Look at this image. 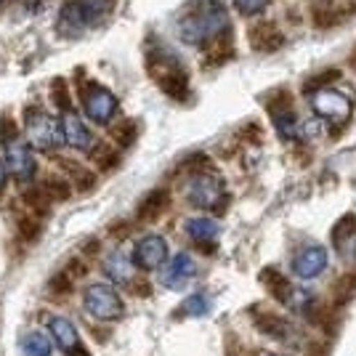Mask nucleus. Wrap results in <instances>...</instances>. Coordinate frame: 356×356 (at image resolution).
Instances as JSON below:
<instances>
[{
    "label": "nucleus",
    "instance_id": "obj_1",
    "mask_svg": "<svg viewBox=\"0 0 356 356\" xmlns=\"http://www.w3.org/2000/svg\"><path fill=\"white\" fill-rule=\"evenodd\" d=\"M226 27V11L218 0H197L178 19V35L189 45H200L221 35Z\"/></svg>",
    "mask_w": 356,
    "mask_h": 356
},
{
    "label": "nucleus",
    "instance_id": "obj_2",
    "mask_svg": "<svg viewBox=\"0 0 356 356\" xmlns=\"http://www.w3.org/2000/svg\"><path fill=\"white\" fill-rule=\"evenodd\" d=\"M149 72L157 80V86L170 96V99H186L189 93V80L186 72L178 67L176 59L170 56H157V59H149Z\"/></svg>",
    "mask_w": 356,
    "mask_h": 356
},
{
    "label": "nucleus",
    "instance_id": "obj_3",
    "mask_svg": "<svg viewBox=\"0 0 356 356\" xmlns=\"http://www.w3.org/2000/svg\"><path fill=\"white\" fill-rule=\"evenodd\" d=\"M83 106L93 122L106 125L118 112V99L106 88H102L99 83H88V86H83Z\"/></svg>",
    "mask_w": 356,
    "mask_h": 356
},
{
    "label": "nucleus",
    "instance_id": "obj_4",
    "mask_svg": "<svg viewBox=\"0 0 356 356\" xmlns=\"http://www.w3.org/2000/svg\"><path fill=\"white\" fill-rule=\"evenodd\" d=\"M86 309L99 319H118L122 316V300L106 284H90L86 290Z\"/></svg>",
    "mask_w": 356,
    "mask_h": 356
},
{
    "label": "nucleus",
    "instance_id": "obj_5",
    "mask_svg": "<svg viewBox=\"0 0 356 356\" xmlns=\"http://www.w3.org/2000/svg\"><path fill=\"white\" fill-rule=\"evenodd\" d=\"M27 134L30 141L38 149H54L61 141V128L54 118H48L43 112H27Z\"/></svg>",
    "mask_w": 356,
    "mask_h": 356
},
{
    "label": "nucleus",
    "instance_id": "obj_6",
    "mask_svg": "<svg viewBox=\"0 0 356 356\" xmlns=\"http://www.w3.org/2000/svg\"><path fill=\"white\" fill-rule=\"evenodd\" d=\"M312 104L330 122H343L351 115V102L338 90H316L312 96Z\"/></svg>",
    "mask_w": 356,
    "mask_h": 356
},
{
    "label": "nucleus",
    "instance_id": "obj_7",
    "mask_svg": "<svg viewBox=\"0 0 356 356\" xmlns=\"http://www.w3.org/2000/svg\"><path fill=\"white\" fill-rule=\"evenodd\" d=\"M223 184L216 176H194L189 186V200L197 208H216L221 200Z\"/></svg>",
    "mask_w": 356,
    "mask_h": 356
},
{
    "label": "nucleus",
    "instance_id": "obj_8",
    "mask_svg": "<svg viewBox=\"0 0 356 356\" xmlns=\"http://www.w3.org/2000/svg\"><path fill=\"white\" fill-rule=\"evenodd\" d=\"M250 45L258 54H274L284 45V35L274 22H261L250 30Z\"/></svg>",
    "mask_w": 356,
    "mask_h": 356
},
{
    "label": "nucleus",
    "instance_id": "obj_9",
    "mask_svg": "<svg viewBox=\"0 0 356 356\" xmlns=\"http://www.w3.org/2000/svg\"><path fill=\"white\" fill-rule=\"evenodd\" d=\"M327 266V250L325 248H306V250H300L296 255V261H293V268H296V274L300 280H314V277H319Z\"/></svg>",
    "mask_w": 356,
    "mask_h": 356
},
{
    "label": "nucleus",
    "instance_id": "obj_10",
    "mask_svg": "<svg viewBox=\"0 0 356 356\" xmlns=\"http://www.w3.org/2000/svg\"><path fill=\"white\" fill-rule=\"evenodd\" d=\"M168 258V245L163 237H144L136 245L134 261L141 268H157Z\"/></svg>",
    "mask_w": 356,
    "mask_h": 356
},
{
    "label": "nucleus",
    "instance_id": "obj_11",
    "mask_svg": "<svg viewBox=\"0 0 356 356\" xmlns=\"http://www.w3.org/2000/svg\"><path fill=\"white\" fill-rule=\"evenodd\" d=\"M61 138L74 149H90L93 144V136L86 128V122L72 112H67V118L61 120Z\"/></svg>",
    "mask_w": 356,
    "mask_h": 356
},
{
    "label": "nucleus",
    "instance_id": "obj_12",
    "mask_svg": "<svg viewBox=\"0 0 356 356\" xmlns=\"http://www.w3.org/2000/svg\"><path fill=\"white\" fill-rule=\"evenodd\" d=\"M8 168L16 178H32L35 173V157L30 154V149L24 144H16L11 141L8 144Z\"/></svg>",
    "mask_w": 356,
    "mask_h": 356
},
{
    "label": "nucleus",
    "instance_id": "obj_13",
    "mask_svg": "<svg viewBox=\"0 0 356 356\" xmlns=\"http://www.w3.org/2000/svg\"><path fill=\"white\" fill-rule=\"evenodd\" d=\"M194 271H197V266H194L192 255L181 252V255L173 258V264L165 271V284H168V287H184V284L194 277Z\"/></svg>",
    "mask_w": 356,
    "mask_h": 356
},
{
    "label": "nucleus",
    "instance_id": "obj_14",
    "mask_svg": "<svg viewBox=\"0 0 356 356\" xmlns=\"http://www.w3.org/2000/svg\"><path fill=\"white\" fill-rule=\"evenodd\" d=\"M51 330H54L56 341L61 343V348H64L70 356H88L86 351H80V341H77V332H74V327H72V322H70V319H61V316H56V319L51 322Z\"/></svg>",
    "mask_w": 356,
    "mask_h": 356
},
{
    "label": "nucleus",
    "instance_id": "obj_15",
    "mask_svg": "<svg viewBox=\"0 0 356 356\" xmlns=\"http://www.w3.org/2000/svg\"><path fill=\"white\" fill-rule=\"evenodd\" d=\"M168 205H170V194L165 192V189H154V192H149L147 197L141 200V205H138V218H141V221H157Z\"/></svg>",
    "mask_w": 356,
    "mask_h": 356
},
{
    "label": "nucleus",
    "instance_id": "obj_16",
    "mask_svg": "<svg viewBox=\"0 0 356 356\" xmlns=\"http://www.w3.org/2000/svg\"><path fill=\"white\" fill-rule=\"evenodd\" d=\"M312 19L319 30H325V27H335V24H341L343 11L332 3V0H319V3H314Z\"/></svg>",
    "mask_w": 356,
    "mask_h": 356
},
{
    "label": "nucleus",
    "instance_id": "obj_17",
    "mask_svg": "<svg viewBox=\"0 0 356 356\" xmlns=\"http://www.w3.org/2000/svg\"><path fill=\"white\" fill-rule=\"evenodd\" d=\"M59 168L72 178L74 186H77L80 192H90V189L96 186V176H93L90 170H86L80 163H74V160H59Z\"/></svg>",
    "mask_w": 356,
    "mask_h": 356
},
{
    "label": "nucleus",
    "instance_id": "obj_18",
    "mask_svg": "<svg viewBox=\"0 0 356 356\" xmlns=\"http://www.w3.org/2000/svg\"><path fill=\"white\" fill-rule=\"evenodd\" d=\"M261 282L266 284V290L277 298V300L284 303V300L290 298V282L284 280V274H280L277 268H264V271H261Z\"/></svg>",
    "mask_w": 356,
    "mask_h": 356
},
{
    "label": "nucleus",
    "instance_id": "obj_19",
    "mask_svg": "<svg viewBox=\"0 0 356 356\" xmlns=\"http://www.w3.org/2000/svg\"><path fill=\"white\" fill-rule=\"evenodd\" d=\"M186 229H189L192 239H197V242H210L218 234V223L210 221V218H194V221H189Z\"/></svg>",
    "mask_w": 356,
    "mask_h": 356
},
{
    "label": "nucleus",
    "instance_id": "obj_20",
    "mask_svg": "<svg viewBox=\"0 0 356 356\" xmlns=\"http://www.w3.org/2000/svg\"><path fill=\"white\" fill-rule=\"evenodd\" d=\"M106 274H109L115 282H131V264H128V258L115 252V255L106 261Z\"/></svg>",
    "mask_w": 356,
    "mask_h": 356
},
{
    "label": "nucleus",
    "instance_id": "obj_21",
    "mask_svg": "<svg viewBox=\"0 0 356 356\" xmlns=\"http://www.w3.org/2000/svg\"><path fill=\"white\" fill-rule=\"evenodd\" d=\"M43 192L51 197V200H56V202H61V200H70V194H72V186L64 181V178L59 176H48L43 181Z\"/></svg>",
    "mask_w": 356,
    "mask_h": 356
},
{
    "label": "nucleus",
    "instance_id": "obj_22",
    "mask_svg": "<svg viewBox=\"0 0 356 356\" xmlns=\"http://www.w3.org/2000/svg\"><path fill=\"white\" fill-rule=\"evenodd\" d=\"M90 157H93V163L99 165V170H112V168L120 163L118 152L112 147H104V144H99V147L93 149Z\"/></svg>",
    "mask_w": 356,
    "mask_h": 356
},
{
    "label": "nucleus",
    "instance_id": "obj_23",
    "mask_svg": "<svg viewBox=\"0 0 356 356\" xmlns=\"http://www.w3.org/2000/svg\"><path fill=\"white\" fill-rule=\"evenodd\" d=\"M332 293H335V303H346V300H351L356 296V274H346L341 277L335 287H332Z\"/></svg>",
    "mask_w": 356,
    "mask_h": 356
},
{
    "label": "nucleus",
    "instance_id": "obj_24",
    "mask_svg": "<svg viewBox=\"0 0 356 356\" xmlns=\"http://www.w3.org/2000/svg\"><path fill=\"white\" fill-rule=\"evenodd\" d=\"M112 138L118 141L120 147H131L136 141V122L134 120H122L112 128Z\"/></svg>",
    "mask_w": 356,
    "mask_h": 356
},
{
    "label": "nucleus",
    "instance_id": "obj_25",
    "mask_svg": "<svg viewBox=\"0 0 356 356\" xmlns=\"http://www.w3.org/2000/svg\"><path fill=\"white\" fill-rule=\"evenodd\" d=\"M24 354L27 356H48L51 354V343H48V338H45L43 332H32V335H27V341H24Z\"/></svg>",
    "mask_w": 356,
    "mask_h": 356
},
{
    "label": "nucleus",
    "instance_id": "obj_26",
    "mask_svg": "<svg viewBox=\"0 0 356 356\" xmlns=\"http://www.w3.org/2000/svg\"><path fill=\"white\" fill-rule=\"evenodd\" d=\"M356 232V218L348 213V216H343L341 221L335 223V229H332V242L338 245V248H343V242L351 237Z\"/></svg>",
    "mask_w": 356,
    "mask_h": 356
},
{
    "label": "nucleus",
    "instance_id": "obj_27",
    "mask_svg": "<svg viewBox=\"0 0 356 356\" xmlns=\"http://www.w3.org/2000/svg\"><path fill=\"white\" fill-rule=\"evenodd\" d=\"M287 322L280 319V316H271V314H264L261 319H258V330H264L268 335H277V338H284L287 335Z\"/></svg>",
    "mask_w": 356,
    "mask_h": 356
},
{
    "label": "nucleus",
    "instance_id": "obj_28",
    "mask_svg": "<svg viewBox=\"0 0 356 356\" xmlns=\"http://www.w3.org/2000/svg\"><path fill=\"white\" fill-rule=\"evenodd\" d=\"M51 99H54V104L59 106L61 112H70L72 109V99H70V88H67V83L64 80H54V86H51Z\"/></svg>",
    "mask_w": 356,
    "mask_h": 356
},
{
    "label": "nucleus",
    "instance_id": "obj_29",
    "mask_svg": "<svg viewBox=\"0 0 356 356\" xmlns=\"http://www.w3.org/2000/svg\"><path fill=\"white\" fill-rule=\"evenodd\" d=\"M24 200H27V205H30L38 216H43L45 210H48V202H51V197H48L43 189H30V192L24 194Z\"/></svg>",
    "mask_w": 356,
    "mask_h": 356
},
{
    "label": "nucleus",
    "instance_id": "obj_30",
    "mask_svg": "<svg viewBox=\"0 0 356 356\" xmlns=\"http://www.w3.org/2000/svg\"><path fill=\"white\" fill-rule=\"evenodd\" d=\"M210 312V300L205 296H192L184 303V314H192V316H205Z\"/></svg>",
    "mask_w": 356,
    "mask_h": 356
},
{
    "label": "nucleus",
    "instance_id": "obj_31",
    "mask_svg": "<svg viewBox=\"0 0 356 356\" xmlns=\"http://www.w3.org/2000/svg\"><path fill=\"white\" fill-rule=\"evenodd\" d=\"M19 232L24 234V239H35L40 234V221H35L32 216H24V218H19Z\"/></svg>",
    "mask_w": 356,
    "mask_h": 356
},
{
    "label": "nucleus",
    "instance_id": "obj_32",
    "mask_svg": "<svg viewBox=\"0 0 356 356\" xmlns=\"http://www.w3.org/2000/svg\"><path fill=\"white\" fill-rule=\"evenodd\" d=\"M16 136H19V128H16L14 118H6L0 120V138L6 141V144H11V141H16Z\"/></svg>",
    "mask_w": 356,
    "mask_h": 356
},
{
    "label": "nucleus",
    "instance_id": "obj_33",
    "mask_svg": "<svg viewBox=\"0 0 356 356\" xmlns=\"http://www.w3.org/2000/svg\"><path fill=\"white\" fill-rule=\"evenodd\" d=\"M72 277H70V274H67V271H61L59 277H54V280H51V290H54V293H70V290H72Z\"/></svg>",
    "mask_w": 356,
    "mask_h": 356
},
{
    "label": "nucleus",
    "instance_id": "obj_34",
    "mask_svg": "<svg viewBox=\"0 0 356 356\" xmlns=\"http://www.w3.org/2000/svg\"><path fill=\"white\" fill-rule=\"evenodd\" d=\"M268 0H237V8L242 11V14H258V11H264V6H266Z\"/></svg>",
    "mask_w": 356,
    "mask_h": 356
},
{
    "label": "nucleus",
    "instance_id": "obj_35",
    "mask_svg": "<svg viewBox=\"0 0 356 356\" xmlns=\"http://www.w3.org/2000/svg\"><path fill=\"white\" fill-rule=\"evenodd\" d=\"M134 293H136V296H149V282H144V280H136Z\"/></svg>",
    "mask_w": 356,
    "mask_h": 356
},
{
    "label": "nucleus",
    "instance_id": "obj_36",
    "mask_svg": "<svg viewBox=\"0 0 356 356\" xmlns=\"http://www.w3.org/2000/svg\"><path fill=\"white\" fill-rule=\"evenodd\" d=\"M3 184H6V170H3V165H0V189H3Z\"/></svg>",
    "mask_w": 356,
    "mask_h": 356
}]
</instances>
